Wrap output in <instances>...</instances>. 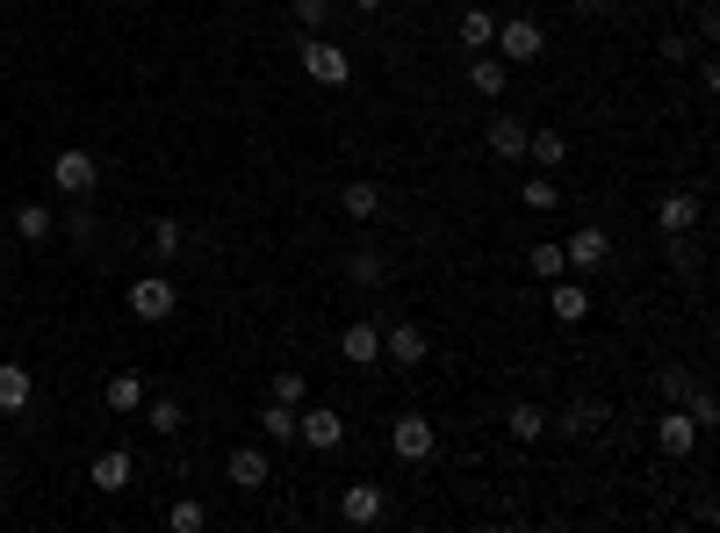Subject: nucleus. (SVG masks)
<instances>
[{
    "instance_id": "14",
    "label": "nucleus",
    "mask_w": 720,
    "mask_h": 533,
    "mask_svg": "<svg viewBox=\"0 0 720 533\" xmlns=\"http://www.w3.org/2000/svg\"><path fill=\"white\" fill-rule=\"evenodd\" d=\"M548 310H555L562 325H584V317H591V296H584V282L555 274V282H548Z\"/></svg>"
},
{
    "instance_id": "6",
    "label": "nucleus",
    "mask_w": 720,
    "mask_h": 533,
    "mask_svg": "<svg viewBox=\"0 0 720 533\" xmlns=\"http://www.w3.org/2000/svg\"><path fill=\"white\" fill-rule=\"evenodd\" d=\"M174 310H180V296H174V282H166V274H145V282L130 288V317H145V325H166Z\"/></svg>"
},
{
    "instance_id": "40",
    "label": "nucleus",
    "mask_w": 720,
    "mask_h": 533,
    "mask_svg": "<svg viewBox=\"0 0 720 533\" xmlns=\"http://www.w3.org/2000/svg\"><path fill=\"white\" fill-rule=\"evenodd\" d=\"M354 8H361V14H382V8H389V0H354Z\"/></svg>"
},
{
    "instance_id": "24",
    "label": "nucleus",
    "mask_w": 720,
    "mask_h": 533,
    "mask_svg": "<svg viewBox=\"0 0 720 533\" xmlns=\"http://www.w3.org/2000/svg\"><path fill=\"white\" fill-rule=\"evenodd\" d=\"M504 433H512V440H541L548 433V411L541 404H504Z\"/></svg>"
},
{
    "instance_id": "3",
    "label": "nucleus",
    "mask_w": 720,
    "mask_h": 533,
    "mask_svg": "<svg viewBox=\"0 0 720 533\" xmlns=\"http://www.w3.org/2000/svg\"><path fill=\"white\" fill-rule=\"evenodd\" d=\"M51 188L87 203V195L101 188V159H95V151H58V159H51Z\"/></svg>"
},
{
    "instance_id": "12",
    "label": "nucleus",
    "mask_w": 720,
    "mask_h": 533,
    "mask_svg": "<svg viewBox=\"0 0 720 533\" xmlns=\"http://www.w3.org/2000/svg\"><path fill=\"white\" fill-rule=\"evenodd\" d=\"M483 145H490V159H526V124H519V116H490L483 124Z\"/></svg>"
},
{
    "instance_id": "2",
    "label": "nucleus",
    "mask_w": 720,
    "mask_h": 533,
    "mask_svg": "<svg viewBox=\"0 0 720 533\" xmlns=\"http://www.w3.org/2000/svg\"><path fill=\"white\" fill-rule=\"evenodd\" d=\"M490 51H497L504 66H533V58L548 51V37H541V22H519V14H512V22H497V37H490Z\"/></svg>"
},
{
    "instance_id": "32",
    "label": "nucleus",
    "mask_w": 720,
    "mask_h": 533,
    "mask_svg": "<svg viewBox=\"0 0 720 533\" xmlns=\"http://www.w3.org/2000/svg\"><path fill=\"white\" fill-rule=\"evenodd\" d=\"M166 526H174V533H203V526H209V512L195 505V497H180V505L166 512Z\"/></svg>"
},
{
    "instance_id": "30",
    "label": "nucleus",
    "mask_w": 720,
    "mask_h": 533,
    "mask_svg": "<svg viewBox=\"0 0 720 533\" xmlns=\"http://www.w3.org/2000/svg\"><path fill=\"white\" fill-rule=\"evenodd\" d=\"M684 411H692V425H699V433H707V425H720V397H713L707 383H692V389H684Z\"/></svg>"
},
{
    "instance_id": "38",
    "label": "nucleus",
    "mask_w": 720,
    "mask_h": 533,
    "mask_svg": "<svg viewBox=\"0 0 720 533\" xmlns=\"http://www.w3.org/2000/svg\"><path fill=\"white\" fill-rule=\"evenodd\" d=\"M66 238H72V246H87V238H95V217H87V209H72V217H66Z\"/></svg>"
},
{
    "instance_id": "7",
    "label": "nucleus",
    "mask_w": 720,
    "mask_h": 533,
    "mask_svg": "<svg viewBox=\"0 0 720 533\" xmlns=\"http://www.w3.org/2000/svg\"><path fill=\"white\" fill-rule=\"evenodd\" d=\"M562 260H570L576 274H599V267H612V238L599 231V224H584V231L562 238Z\"/></svg>"
},
{
    "instance_id": "35",
    "label": "nucleus",
    "mask_w": 720,
    "mask_h": 533,
    "mask_svg": "<svg viewBox=\"0 0 720 533\" xmlns=\"http://www.w3.org/2000/svg\"><path fill=\"white\" fill-rule=\"evenodd\" d=\"M151 253H159V260H174V253H180V224H174V217L151 224Z\"/></svg>"
},
{
    "instance_id": "11",
    "label": "nucleus",
    "mask_w": 720,
    "mask_h": 533,
    "mask_svg": "<svg viewBox=\"0 0 720 533\" xmlns=\"http://www.w3.org/2000/svg\"><path fill=\"white\" fill-rule=\"evenodd\" d=\"M339 361H354V368H375V361H382V325H375V317H361V325L339 332Z\"/></svg>"
},
{
    "instance_id": "33",
    "label": "nucleus",
    "mask_w": 720,
    "mask_h": 533,
    "mask_svg": "<svg viewBox=\"0 0 720 533\" xmlns=\"http://www.w3.org/2000/svg\"><path fill=\"white\" fill-rule=\"evenodd\" d=\"M267 397H274V404H303V397H310V383H303L296 368H282V375H274V389H267Z\"/></svg>"
},
{
    "instance_id": "4",
    "label": "nucleus",
    "mask_w": 720,
    "mask_h": 533,
    "mask_svg": "<svg viewBox=\"0 0 720 533\" xmlns=\"http://www.w3.org/2000/svg\"><path fill=\"white\" fill-rule=\"evenodd\" d=\"M296 440H303V447H317V454H332V447H346V418L332 404H310V411L296 404Z\"/></svg>"
},
{
    "instance_id": "27",
    "label": "nucleus",
    "mask_w": 720,
    "mask_h": 533,
    "mask_svg": "<svg viewBox=\"0 0 720 533\" xmlns=\"http://www.w3.org/2000/svg\"><path fill=\"white\" fill-rule=\"evenodd\" d=\"M51 231H58V217L43 203H22V209H14V238H29V246H37V238H51Z\"/></svg>"
},
{
    "instance_id": "25",
    "label": "nucleus",
    "mask_w": 720,
    "mask_h": 533,
    "mask_svg": "<svg viewBox=\"0 0 720 533\" xmlns=\"http://www.w3.org/2000/svg\"><path fill=\"white\" fill-rule=\"evenodd\" d=\"M599 418H605V404H591V397H576V404H562V433L570 440H584V433H599Z\"/></svg>"
},
{
    "instance_id": "26",
    "label": "nucleus",
    "mask_w": 720,
    "mask_h": 533,
    "mask_svg": "<svg viewBox=\"0 0 720 533\" xmlns=\"http://www.w3.org/2000/svg\"><path fill=\"white\" fill-rule=\"evenodd\" d=\"M497 22H504L497 8H469V14H462V43H469V51H490V37H497Z\"/></svg>"
},
{
    "instance_id": "22",
    "label": "nucleus",
    "mask_w": 720,
    "mask_h": 533,
    "mask_svg": "<svg viewBox=\"0 0 720 533\" xmlns=\"http://www.w3.org/2000/svg\"><path fill=\"white\" fill-rule=\"evenodd\" d=\"M346 274H354L361 288H382V282H389V274H396V260H389V253H375V246H361L354 260H346Z\"/></svg>"
},
{
    "instance_id": "20",
    "label": "nucleus",
    "mask_w": 720,
    "mask_h": 533,
    "mask_svg": "<svg viewBox=\"0 0 720 533\" xmlns=\"http://www.w3.org/2000/svg\"><path fill=\"white\" fill-rule=\"evenodd\" d=\"M29 389H37V383H29L22 361H0V411H8V418H14V411H29Z\"/></svg>"
},
{
    "instance_id": "36",
    "label": "nucleus",
    "mask_w": 720,
    "mask_h": 533,
    "mask_svg": "<svg viewBox=\"0 0 720 533\" xmlns=\"http://www.w3.org/2000/svg\"><path fill=\"white\" fill-rule=\"evenodd\" d=\"M655 51H663L670 66H684V58H692V37H684V29H663V43H655Z\"/></svg>"
},
{
    "instance_id": "37",
    "label": "nucleus",
    "mask_w": 720,
    "mask_h": 533,
    "mask_svg": "<svg viewBox=\"0 0 720 533\" xmlns=\"http://www.w3.org/2000/svg\"><path fill=\"white\" fill-rule=\"evenodd\" d=\"M684 389H692V368H663V397L684 404Z\"/></svg>"
},
{
    "instance_id": "23",
    "label": "nucleus",
    "mask_w": 720,
    "mask_h": 533,
    "mask_svg": "<svg viewBox=\"0 0 720 533\" xmlns=\"http://www.w3.org/2000/svg\"><path fill=\"white\" fill-rule=\"evenodd\" d=\"M259 433L274 440V447H288V440H296V404H259Z\"/></svg>"
},
{
    "instance_id": "17",
    "label": "nucleus",
    "mask_w": 720,
    "mask_h": 533,
    "mask_svg": "<svg viewBox=\"0 0 720 533\" xmlns=\"http://www.w3.org/2000/svg\"><path fill=\"white\" fill-rule=\"evenodd\" d=\"M101 411H116V418L145 411V383H137L130 368H122V375H109V383H101Z\"/></svg>"
},
{
    "instance_id": "29",
    "label": "nucleus",
    "mask_w": 720,
    "mask_h": 533,
    "mask_svg": "<svg viewBox=\"0 0 720 533\" xmlns=\"http://www.w3.org/2000/svg\"><path fill=\"white\" fill-rule=\"evenodd\" d=\"M526 267L541 274V282H555V274H570V260H562V246H555V238H541V246H526Z\"/></svg>"
},
{
    "instance_id": "28",
    "label": "nucleus",
    "mask_w": 720,
    "mask_h": 533,
    "mask_svg": "<svg viewBox=\"0 0 720 533\" xmlns=\"http://www.w3.org/2000/svg\"><path fill=\"white\" fill-rule=\"evenodd\" d=\"M519 203H526V209H562V188H555V174H541V166H533V180L519 188Z\"/></svg>"
},
{
    "instance_id": "10",
    "label": "nucleus",
    "mask_w": 720,
    "mask_h": 533,
    "mask_svg": "<svg viewBox=\"0 0 720 533\" xmlns=\"http://www.w3.org/2000/svg\"><path fill=\"white\" fill-rule=\"evenodd\" d=\"M382 512H389V491H382V483H354V491L339 497V520L346 526H375Z\"/></svg>"
},
{
    "instance_id": "31",
    "label": "nucleus",
    "mask_w": 720,
    "mask_h": 533,
    "mask_svg": "<svg viewBox=\"0 0 720 533\" xmlns=\"http://www.w3.org/2000/svg\"><path fill=\"white\" fill-rule=\"evenodd\" d=\"M145 418H151V433H180V425H188V411H180V397H151Z\"/></svg>"
},
{
    "instance_id": "19",
    "label": "nucleus",
    "mask_w": 720,
    "mask_h": 533,
    "mask_svg": "<svg viewBox=\"0 0 720 533\" xmlns=\"http://www.w3.org/2000/svg\"><path fill=\"white\" fill-rule=\"evenodd\" d=\"M526 159L541 166V174H555V166L570 159V137L562 130H526Z\"/></svg>"
},
{
    "instance_id": "1",
    "label": "nucleus",
    "mask_w": 720,
    "mask_h": 533,
    "mask_svg": "<svg viewBox=\"0 0 720 533\" xmlns=\"http://www.w3.org/2000/svg\"><path fill=\"white\" fill-rule=\"evenodd\" d=\"M303 72H310L317 87H346L354 80V58H346L332 37H303Z\"/></svg>"
},
{
    "instance_id": "16",
    "label": "nucleus",
    "mask_w": 720,
    "mask_h": 533,
    "mask_svg": "<svg viewBox=\"0 0 720 533\" xmlns=\"http://www.w3.org/2000/svg\"><path fill=\"white\" fill-rule=\"evenodd\" d=\"M655 224H663V238H684L699 224V195H684V188H670L663 203H655Z\"/></svg>"
},
{
    "instance_id": "8",
    "label": "nucleus",
    "mask_w": 720,
    "mask_h": 533,
    "mask_svg": "<svg viewBox=\"0 0 720 533\" xmlns=\"http://www.w3.org/2000/svg\"><path fill=\"white\" fill-rule=\"evenodd\" d=\"M655 447H663L670 462H684V454L699 447V425H692V411H684V404H670L663 418H655Z\"/></svg>"
},
{
    "instance_id": "41",
    "label": "nucleus",
    "mask_w": 720,
    "mask_h": 533,
    "mask_svg": "<svg viewBox=\"0 0 720 533\" xmlns=\"http://www.w3.org/2000/svg\"><path fill=\"white\" fill-rule=\"evenodd\" d=\"M0 497H8V476H0Z\"/></svg>"
},
{
    "instance_id": "13",
    "label": "nucleus",
    "mask_w": 720,
    "mask_h": 533,
    "mask_svg": "<svg viewBox=\"0 0 720 533\" xmlns=\"http://www.w3.org/2000/svg\"><path fill=\"white\" fill-rule=\"evenodd\" d=\"M224 476H231V491H267V483H274V462L259 447H238L231 462H224Z\"/></svg>"
},
{
    "instance_id": "15",
    "label": "nucleus",
    "mask_w": 720,
    "mask_h": 533,
    "mask_svg": "<svg viewBox=\"0 0 720 533\" xmlns=\"http://www.w3.org/2000/svg\"><path fill=\"white\" fill-rule=\"evenodd\" d=\"M339 209H346V217H382V209H389V188H382V180H346V188H339Z\"/></svg>"
},
{
    "instance_id": "21",
    "label": "nucleus",
    "mask_w": 720,
    "mask_h": 533,
    "mask_svg": "<svg viewBox=\"0 0 720 533\" xmlns=\"http://www.w3.org/2000/svg\"><path fill=\"white\" fill-rule=\"evenodd\" d=\"M504 72H512V66H504L497 51H476V66H469V87H476L483 101H497V95H504Z\"/></svg>"
},
{
    "instance_id": "39",
    "label": "nucleus",
    "mask_w": 720,
    "mask_h": 533,
    "mask_svg": "<svg viewBox=\"0 0 720 533\" xmlns=\"http://www.w3.org/2000/svg\"><path fill=\"white\" fill-rule=\"evenodd\" d=\"M570 8H576V14H599V8H605V0H570Z\"/></svg>"
},
{
    "instance_id": "34",
    "label": "nucleus",
    "mask_w": 720,
    "mask_h": 533,
    "mask_svg": "<svg viewBox=\"0 0 720 533\" xmlns=\"http://www.w3.org/2000/svg\"><path fill=\"white\" fill-rule=\"evenodd\" d=\"M288 14H296V22L317 37V29H325V14H332V0H288Z\"/></svg>"
},
{
    "instance_id": "18",
    "label": "nucleus",
    "mask_w": 720,
    "mask_h": 533,
    "mask_svg": "<svg viewBox=\"0 0 720 533\" xmlns=\"http://www.w3.org/2000/svg\"><path fill=\"white\" fill-rule=\"evenodd\" d=\"M87 476H95L101 491H130L137 462H130V454H122V447H101V454H95V468H87Z\"/></svg>"
},
{
    "instance_id": "5",
    "label": "nucleus",
    "mask_w": 720,
    "mask_h": 533,
    "mask_svg": "<svg viewBox=\"0 0 720 533\" xmlns=\"http://www.w3.org/2000/svg\"><path fill=\"white\" fill-rule=\"evenodd\" d=\"M425 354H433V339H425V325H411V317H396V325H382V361H396V368H418Z\"/></svg>"
},
{
    "instance_id": "9",
    "label": "nucleus",
    "mask_w": 720,
    "mask_h": 533,
    "mask_svg": "<svg viewBox=\"0 0 720 533\" xmlns=\"http://www.w3.org/2000/svg\"><path fill=\"white\" fill-rule=\"evenodd\" d=\"M389 454H396V462H425V454H433V418L404 411V418L389 425Z\"/></svg>"
}]
</instances>
